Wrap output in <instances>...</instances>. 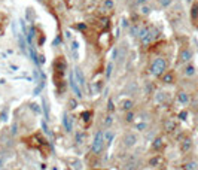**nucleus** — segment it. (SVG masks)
<instances>
[{"label":"nucleus","instance_id":"obj_15","mask_svg":"<svg viewBox=\"0 0 198 170\" xmlns=\"http://www.w3.org/2000/svg\"><path fill=\"white\" fill-rule=\"evenodd\" d=\"M104 5H106V8H109V9L113 8V2H112V0H106V3H104Z\"/></svg>","mask_w":198,"mask_h":170},{"label":"nucleus","instance_id":"obj_2","mask_svg":"<svg viewBox=\"0 0 198 170\" xmlns=\"http://www.w3.org/2000/svg\"><path fill=\"white\" fill-rule=\"evenodd\" d=\"M103 146H104V134H103V131H97L95 139L92 142V152L100 154L103 151Z\"/></svg>","mask_w":198,"mask_h":170},{"label":"nucleus","instance_id":"obj_19","mask_svg":"<svg viewBox=\"0 0 198 170\" xmlns=\"http://www.w3.org/2000/svg\"><path fill=\"white\" fill-rule=\"evenodd\" d=\"M159 146H161V140L158 139V140H156V143H155V148H159Z\"/></svg>","mask_w":198,"mask_h":170},{"label":"nucleus","instance_id":"obj_13","mask_svg":"<svg viewBox=\"0 0 198 170\" xmlns=\"http://www.w3.org/2000/svg\"><path fill=\"white\" fill-rule=\"evenodd\" d=\"M134 140H136V137H134V136H128V137H127V145H133V143H134Z\"/></svg>","mask_w":198,"mask_h":170},{"label":"nucleus","instance_id":"obj_10","mask_svg":"<svg viewBox=\"0 0 198 170\" xmlns=\"http://www.w3.org/2000/svg\"><path fill=\"white\" fill-rule=\"evenodd\" d=\"M179 100H180L182 103H188V102H189V97L186 96V93H180V94H179Z\"/></svg>","mask_w":198,"mask_h":170},{"label":"nucleus","instance_id":"obj_14","mask_svg":"<svg viewBox=\"0 0 198 170\" xmlns=\"http://www.w3.org/2000/svg\"><path fill=\"white\" fill-rule=\"evenodd\" d=\"M159 3H161L162 6H168V5L171 3V0H159Z\"/></svg>","mask_w":198,"mask_h":170},{"label":"nucleus","instance_id":"obj_17","mask_svg":"<svg viewBox=\"0 0 198 170\" xmlns=\"http://www.w3.org/2000/svg\"><path fill=\"white\" fill-rule=\"evenodd\" d=\"M131 105H133L131 102H125V103H124V108H125V109H128V108H131Z\"/></svg>","mask_w":198,"mask_h":170},{"label":"nucleus","instance_id":"obj_18","mask_svg":"<svg viewBox=\"0 0 198 170\" xmlns=\"http://www.w3.org/2000/svg\"><path fill=\"white\" fill-rule=\"evenodd\" d=\"M146 2H148V0H136V3H137V5H145Z\"/></svg>","mask_w":198,"mask_h":170},{"label":"nucleus","instance_id":"obj_11","mask_svg":"<svg viewBox=\"0 0 198 170\" xmlns=\"http://www.w3.org/2000/svg\"><path fill=\"white\" fill-rule=\"evenodd\" d=\"M63 121H64V125H66V130H72V124L69 122V118H67V115H64V118H63Z\"/></svg>","mask_w":198,"mask_h":170},{"label":"nucleus","instance_id":"obj_1","mask_svg":"<svg viewBox=\"0 0 198 170\" xmlns=\"http://www.w3.org/2000/svg\"><path fill=\"white\" fill-rule=\"evenodd\" d=\"M165 69H167V61L164 58H156V60H153V63L151 66V73L155 76H159L165 72Z\"/></svg>","mask_w":198,"mask_h":170},{"label":"nucleus","instance_id":"obj_16","mask_svg":"<svg viewBox=\"0 0 198 170\" xmlns=\"http://www.w3.org/2000/svg\"><path fill=\"white\" fill-rule=\"evenodd\" d=\"M110 72H112V63H109V66H107V72H106V76L107 78L110 76Z\"/></svg>","mask_w":198,"mask_h":170},{"label":"nucleus","instance_id":"obj_9","mask_svg":"<svg viewBox=\"0 0 198 170\" xmlns=\"http://www.w3.org/2000/svg\"><path fill=\"white\" fill-rule=\"evenodd\" d=\"M194 73H195L194 66H188V67H186V70H185V75H186V76H192Z\"/></svg>","mask_w":198,"mask_h":170},{"label":"nucleus","instance_id":"obj_8","mask_svg":"<svg viewBox=\"0 0 198 170\" xmlns=\"http://www.w3.org/2000/svg\"><path fill=\"white\" fill-rule=\"evenodd\" d=\"M140 12H142L143 15H148V14L151 12V6H149V5H142V8H140Z\"/></svg>","mask_w":198,"mask_h":170},{"label":"nucleus","instance_id":"obj_12","mask_svg":"<svg viewBox=\"0 0 198 170\" xmlns=\"http://www.w3.org/2000/svg\"><path fill=\"white\" fill-rule=\"evenodd\" d=\"M164 82H173V75H170V73H167L165 76H164Z\"/></svg>","mask_w":198,"mask_h":170},{"label":"nucleus","instance_id":"obj_7","mask_svg":"<svg viewBox=\"0 0 198 170\" xmlns=\"http://www.w3.org/2000/svg\"><path fill=\"white\" fill-rule=\"evenodd\" d=\"M77 48H79L77 40H73V42H72V52H73V57H75V58H77Z\"/></svg>","mask_w":198,"mask_h":170},{"label":"nucleus","instance_id":"obj_5","mask_svg":"<svg viewBox=\"0 0 198 170\" xmlns=\"http://www.w3.org/2000/svg\"><path fill=\"white\" fill-rule=\"evenodd\" d=\"M75 79H76V82L79 84V87H83V85H85L83 75H82V72H80V69H79V67H77V69H75Z\"/></svg>","mask_w":198,"mask_h":170},{"label":"nucleus","instance_id":"obj_3","mask_svg":"<svg viewBox=\"0 0 198 170\" xmlns=\"http://www.w3.org/2000/svg\"><path fill=\"white\" fill-rule=\"evenodd\" d=\"M158 36V30L156 29H153V27H149L148 29V32H146V34L140 39L142 40V43L143 45H149V43H152L153 40H155V37Z\"/></svg>","mask_w":198,"mask_h":170},{"label":"nucleus","instance_id":"obj_4","mask_svg":"<svg viewBox=\"0 0 198 170\" xmlns=\"http://www.w3.org/2000/svg\"><path fill=\"white\" fill-rule=\"evenodd\" d=\"M70 85H72V88H73L76 97L80 99V97H82V91H80V88H79V84H77L76 79H75V75H70Z\"/></svg>","mask_w":198,"mask_h":170},{"label":"nucleus","instance_id":"obj_6","mask_svg":"<svg viewBox=\"0 0 198 170\" xmlns=\"http://www.w3.org/2000/svg\"><path fill=\"white\" fill-rule=\"evenodd\" d=\"M191 58H192V52H191L189 49H183V51L180 52V61H182V63H188Z\"/></svg>","mask_w":198,"mask_h":170}]
</instances>
